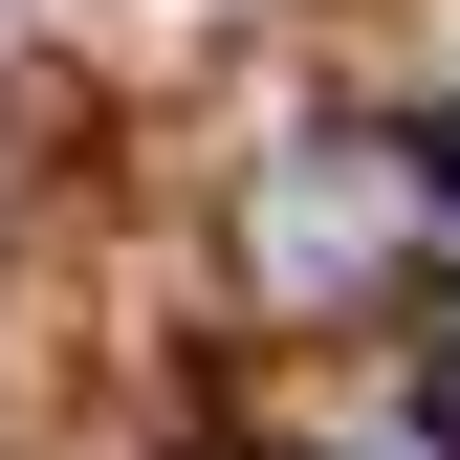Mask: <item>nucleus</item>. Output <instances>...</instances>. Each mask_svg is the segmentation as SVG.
I'll use <instances>...</instances> for the list:
<instances>
[{"mask_svg": "<svg viewBox=\"0 0 460 460\" xmlns=\"http://www.w3.org/2000/svg\"><path fill=\"white\" fill-rule=\"evenodd\" d=\"M417 198H438V219H460V110H438V132H417Z\"/></svg>", "mask_w": 460, "mask_h": 460, "instance_id": "1", "label": "nucleus"}, {"mask_svg": "<svg viewBox=\"0 0 460 460\" xmlns=\"http://www.w3.org/2000/svg\"><path fill=\"white\" fill-rule=\"evenodd\" d=\"M438 438H460V351H438Z\"/></svg>", "mask_w": 460, "mask_h": 460, "instance_id": "2", "label": "nucleus"}]
</instances>
